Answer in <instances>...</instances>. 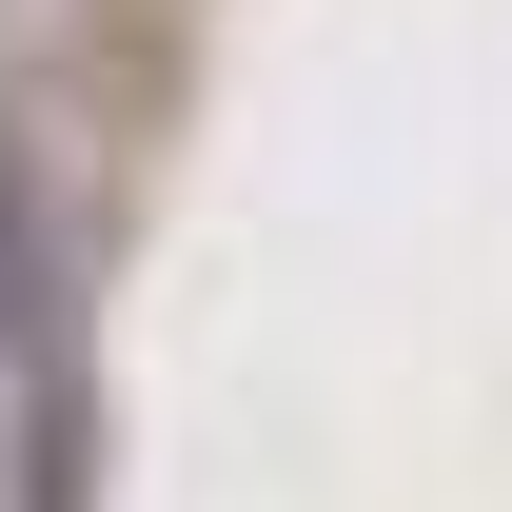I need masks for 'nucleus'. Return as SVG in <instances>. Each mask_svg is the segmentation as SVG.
I'll list each match as a JSON object with an SVG mask.
<instances>
[{"label": "nucleus", "mask_w": 512, "mask_h": 512, "mask_svg": "<svg viewBox=\"0 0 512 512\" xmlns=\"http://www.w3.org/2000/svg\"><path fill=\"white\" fill-rule=\"evenodd\" d=\"M0 355H60V237H40L20 158H0Z\"/></svg>", "instance_id": "f257e3e1"}]
</instances>
